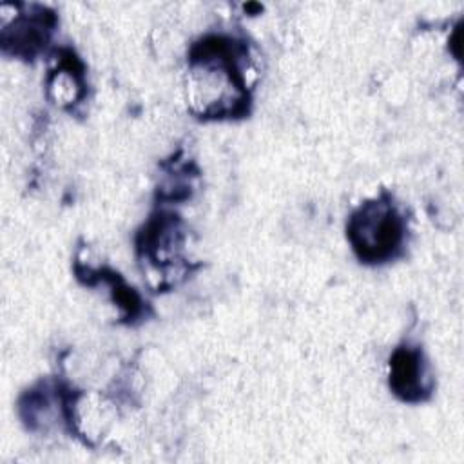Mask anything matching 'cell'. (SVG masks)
<instances>
[{"mask_svg":"<svg viewBox=\"0 0 464 464\" xmlns=\"http://www.w3.org/2000/svg\"><path fill=\"white\" fill-rule=\"evenodd\" d=\"M390 386L404 401H422L431 390L428 366L419 348L401 346L390 359Z\"/></svg>","mask_w":464,"mask_h":464,"instance_id":"3","label":"cell"},{"mask_svg":"<svg viewBox=\"0 0 464 464\" xmlns=\"http://www.w3.org/2000/svg\"><path fill=\"white\" fill-rule=\"evenodd\" d=\"M187 98L205 116H228L243 111L246 80L239 67L237 45L223 36L205 38L188 60Z\"/></svg>","mask_w":464,"mask_h":464,"instance_id":"1","label":"cell"},{"mask_svg":"<svg viewBox=\"0 0 464 464\" xmlns=\"http://www.w3.org/2000/svg\"><path fill=\"white\" fill-rule=\"evenodd\" d=\"M348 237L357 256L381 263L395 256L404 239V221L397 207L377 198L362 203L348 221Z\"/></svg>","mask_w":464,"mask_h":464,"instance_id":"2","label":"cell"}]
</instances>
